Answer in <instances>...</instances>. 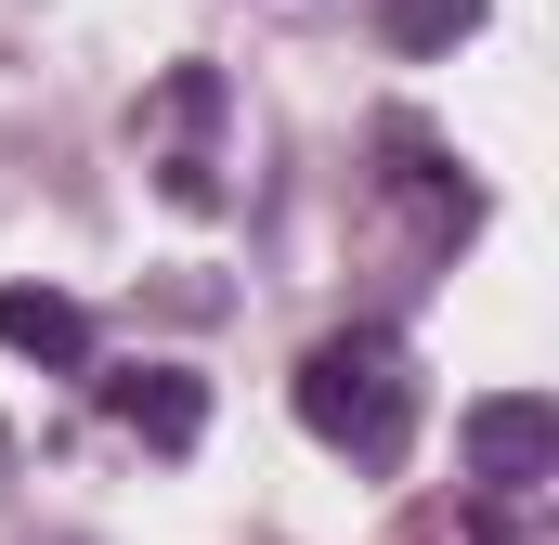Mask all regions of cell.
Wrapping results in <instances>:
<instances>
[{"mask_svg":"<svg viewBox=\"0 0 559 545\" xmlns=\"http://www.w3.org/2000/svg\"><path fill=\"white\" fill-rule=\"evenodd\" d=\"M417 415H429V377H417V351L391 325H338V338L299 351V428L325 455H352L365 481H391L417 455Z\"/></svg>","mask_w":559,"mask_h":545,"instance_id":"cell-1","label":"cell"},{"mask_svg":"<svg viewBox=\"0 0 559 545\" xmlns=\"http://www.w3.org/2000/svg\"><path fill=\"white\" fill-rule=\"evenodd\" d=\"M222 118H235V92H222V65H169L156 92H143V169H156V195L169 208H222L235 195V156H222Z\"/></svg>","mask_w":559,"mask_h":545,"instance_id":"cell-2","label":"cell"},{"mask_svg":"<svg viewBox=\"0 0 559 545\" xmlns=\"http://www.w3.org/2000/svg\"><path fill=\"white\" fill-rule=\"evenodd\" d=\"M547 455H559V415L534 403V390L468 403V468H481V507H534V494H547Z\"/></svg>","mask_w":559,"mask_h":545,"instance_id":"cell-3","label":"cell"},{"mask_svg":"<svg viewBox=\"0 0 559 545\" xmlns=\"http://www.w3.org/2000/svg\"><path fill=\"white\" fill-rule=\"evenodd\" d=\"M105 415L156 455H195L209 441V377L195 364H105Z\"/></svg>","mask_w":559,"mask_h":545,"instance_id":"cell-4","label":"cell"},{"mask_svg":"<svg viewBox=\"0 0 559 545\" xmlns=\"http://www.w3.org/2000/svg\"><path fill=\"white\" fill-rule=\"evenodd\" d=\"M0 351H26L52 377H92V312L66 286H0Z\"/></svg>","mask_w":559,"mask_h":545,"instance_id":"cell-5","label":"cell"},{"mask_svg":"<svg viewBox=\"0 0 559 545\" xmlns=\"http://www.w3.org/2000/svg\"><path fill=\"white\" fill-rule=\"evenodd\" d=\"M468 26H481V0H378V39L391 52H455Z\"/></svg>","mask_w":559,"mask_h":545,"instance_id":"cell-6","label":"cell"},{"mask_svg":"<svg viewBox=\"0 0 559 545\" xmlns=\"http://www.w3.org/2000/svg\"><path fill=\"white\" fill-rule=\"evenodd\" d=\"M0 455H13V428H0Z\"/></svg>","mask_w":559,"mask_h":545,"instance_id":"cell-7","label":"cell"}]
</instances>
